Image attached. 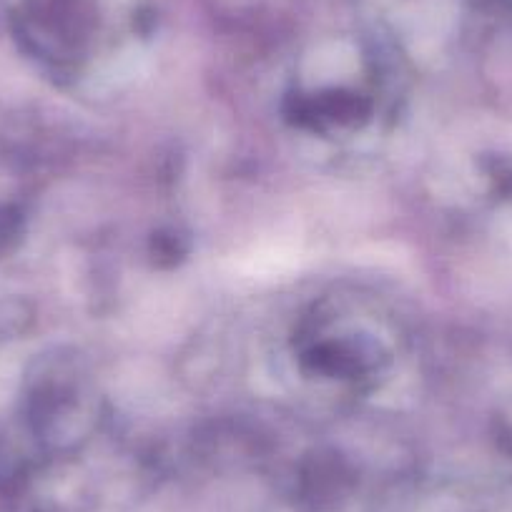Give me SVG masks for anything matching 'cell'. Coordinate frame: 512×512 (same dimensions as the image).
Instances as JSON below:
<instances>
[{
  "label": "cell",
  "mask_w": 512,
  "mask_h": 512,
  "mask_svg": "<svg viewBox=\"0 0 512 512\" xmlns=\"http://www.w3.org/2000/svg\"><path fill=\"white\" fill-rule=\"evenodd\" d=\"M18 229H21V219H18L16 209L0 206V251H6L16 241Z\"/></svg>",
  "instance_id": "obj_1"
}]
</instances>
